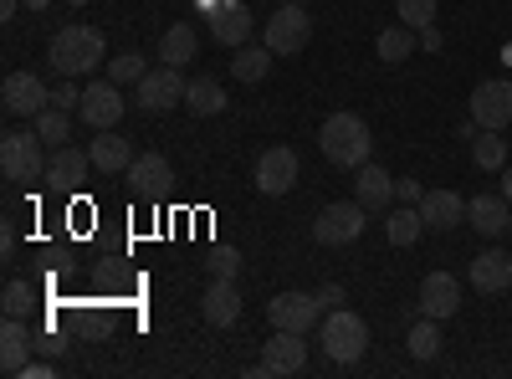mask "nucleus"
Returning a JSON list of instances; mask_svg holds the SVG:
<instances>
[{
    "label": "nucleus",
    "mask_w": 512,
    "mask_h": 379,
    "mask_svg": "<svg viewBox=\"0 0 512 379\" xmlns=\"http://www.w3.org/2000/svg\"><path fill=\"white\" fill-rule=\"evenodd\" d=\"M318 149H323L328 164H338V170H359V164H369L374 134L359 113H328L323 129H318Z\"/></svg>",
    "instance_id": "obj_1"
},
{
    "label": "nucleus",
    "mask_w": 512,
    "mask_h": 379,
    "mask_svg": "<svg viewBox=\"0 0 512 379\" xmlns=\"http://www.w3.org/2000/svg\"><path fill=\"white\" fill-rule=\"evenodd\" d=\"M103 57H108L103 31H93V26H67V31L52 36V47H47V62L62 77H88V72L103 67Z\"/></svg>",
    "instance_id": "obj_2"
},
{
    "label": "nucleus",
    "mask_w": 512,
    "mask_h": 379,
    "mask_svg": "<svg viewBox=\"0 0 512 379\" xmlns=\"http://www.w3.org/2000/svg\"><path fill=\"white\" fill-rule=\"evenodd\" d=\"M318 344L333 364H359L369 354V323L349 308H328V318L318 328Z\"/></svg>",
    "instance_id": "obj_3"
},
{
    "label": "nucleus",
    "mask_w": 512,
    "mask_h": 379,
    "mask_svg": "<svg viewBox=\"0 0 512 379\" xmlns=\"http://www.w3.org/2000/svg\"><path fill=\"white\" fill-rule=\"evenodd\" d=\"M47 139L36 129L31 134H6L0 139V175L11 185H31V180H47Z\"/></svg>",
    "instance_id": "obj_4"
},
{
    "label": "nucleus",
    "mask_w": 512,
    "mask_h": 379,
    "mask_svg": "<svg viewBox=\"0 0 512 379\" xmlns=\"http://www.w3.org/2000/svg\"><path fill=\"white\" fill-rule=\"evenodd\" d=\"M364 236V205L359 200H333L318 210V221H313V241L318 246H349Z\"/></svg>",
    "instance_id": "obj_5"
},
{
    "label": "nucleus",
    "mask_w": 512,
    "mask_h": 379,
    "mask_svg": "<svg viewBox=\"0 0 512 379\" xmlns=\"http://www.w3.org/2000/svg\"><path fill=\"white\" fill-rule=\"evenodd\" d=\"M313 41V16L297 6V0H287V6L267 21V47H272V57H297Z\"/></svg>",
    "instance_id": "obj_6"
},
{
    "label": "nucleus",
    "mask_w": 512,
    "mask_h": 379,
    "mask_svg": "<svg viewBox=\"0 0 512 379\" xmlns=\"http://www.w3.org/2000/svg\"><path fill=\"white\" fill-rule=\"evenodd\" d=\"M185 88H190V82L180 77V67L159 62L154 72H144V82L134 88V103H139L144 113H169V108L185 103Z\"/></svg>",
    "instance_id": "obj_7"
},
{
    "label": "nucleus",
    "mask_w": 512,
    "mask_h": 379,
    "mask_svg": "<svg viewBox=\"0 0 512 379\" xmlns=\"http://www.w3.org/2000/svg\"><path fill=\"white\" fill-rule=\"evenodd\" d=\"M472 123H477V129H492V134H502L507 123H512V82L507 77L477 82V93H472Z\"/></svg>",
    "instance_id": "obj_8"
},
{
    "label": "nucleus",
    "mask_w": 512,
    "mask_h": 379,
    "mask_svg": "<svg viewBox=\"0 0 512 379\" xmlns=\"http://www.w3.org/2000/svg\"><path fill=\"white\" fill-rule=\"evenodd\" d=\"M0 103H6L11 118H36V113L52 108V88L36 72H11L6 88H0Z\"/></svg>",
    "instance_id": "obj_9"
},
{
    "label": "nucleus",
    "mask_w": 512,
    "mask_h": 379,
    "mask_svg": "<svg viewBox=\"0 0 512 379\" xmlns=\"http://www.w3.org/2000/svg\"><path fill=\"white\" fill-rule=\"evenodd\" d=\"M318 313H323L318 292H277V298L267 303L272 328H287V333H308L318 323Z\"/></svg>",
    "instance_id": "obj_10"
},
{
    "label": "nucleus",
    "mask_w": 512,
    "mask_h": 379,
    "mask_svg": "<svg viewBox=\"0 0 512 379\" xmlns=\"http://www.w3.org/2000/svg\"><path fill=\"white\" fill-rule=\"evenodd\" d=\"M123 88L113 77H103V82H93V88H82V123H93V129H118V118H123Z\"/></svg>",
    "instance_id": "obj_11"
},
{
    "label": "nucleus",
    "mask_w": 512,
    "mask_h": 379,
    "mask_svg": "<svg viewBox=\"0 0 512 379\" xmlns=\"http://www.w3.org/2000/svg\"><path fill=\"white\" fill-rule=\"evenodd\" d=\"M297 185V154L287 144H272L262 159H256V190L262 195H287Z\"/></svg>",
    "instance_id": "obj_12"
},
{
    "label": "nucleus",
    "mask_w": 512,
    "mask_h": 379,
    "mask_svg": "<svg viewBox=\"0 0 512 379\" xmlns=\"http://www.w3.org/2000/svg\"><path fill=\"white\" fill-rule=\"evenodd\" d=\"M262 364L267 374H303L308 369V344H303V333H287V328H272V339L262 349Z\"/></svg>",
    "instance_id": "obj_13"
},
{
    "label": "nucleus",
    "mask_w": 512,
    "mask_h": 379,
    "mask_svg": "<svg viewBox=\"0 0 512 379\" xmlns=\"http://www.w3.org/2000/svg\"><path fill=\"white\" fill-rule=\"evenodd\" d=\"M456 308H461V282L451 272H425L420 277V313L446 323V318H456Z\"/></svg>",
    "instance_id": "obj_14"
},
{
    "label": "nucleus",
    "mask_w": 512,
    "mask_h": 379,
    "mask_svg": "<svg viewBox=\"0 0 512 379\" xmlns=\"http://www.w3.org/2000/svg\"><path fill=\"white\" fill-rule=\"evenodd\" d=\"M128 185H134V195H144V200H154V195H164L169 185H175V164H169L164 154H139L134 164H128V175H123Z\"/></svg>",
    "instance_id": "obj_15"
},
{
    "label": "nucleus",
    "mask_w": 512,
    "mask_h": 379,
    "mask_svg": "<svg viewBox=\"0 0 512 379\" xmlns=\"http://www.w3.org/2000/svg\"><path fill=\"white\" fill-rule=\"evenodd\" d=\"M466 277H472V287H477V292L497 298V292H507V287H512V257H507V251H497V246H487V251H477V257H472Z\"/></svg>",
    "instance_id": "obj_16"
},
{
    "label": "nucleus",
    "mask_w": 512,
    "mask_h": 379,
    "mask_svg": "<svg viewBox=\"0 0 512 379\" xmlns=\"http://www.w3.org/2000/svg\"><path fill=\"white\" fill-rule=\"evenodd\" d=\"M200 313H205L210 328H231V323H241V292H236V282L210 277V287L200 292Z\"/></svg>",
    "instance_id": "obj_17"
},
{
    "label": "nucleus",
    "mask_w": 512,
    "mask_h": 379,
    "mask_svg": "<svg viewBox=\"0 0 512 379\" xmlns=\"http://www.w3.org/2000/svg\"><path fill=\"white\" fill-rule=\"evenodd\" d=\"M210 36L221 41V47H246L251 41V11L241 6V0H221L216 11H210Z\"/></svg>",
    "instance_id": "obj_18"
},
{
    "label": "nucleus",
    "mask_w": 512,
    "mask_h": 379,
    "mask_svg": "<svg viewBox=\"0 0 512 379\" xmlns=\"http://www.w3.org/2000/svg\"><path fill=\"white\" fill-rule=\"evenodd\" d=\"M88 154H93V170H103V175H128V164L139 159L134 144H128L118 129H98V139L88 144Z\"/></svg>",
    "instance_id": "obj_19"
},
{
    "label": "nucleus",
    "mask_w": 512,
    "mask_h": 379,
    "mask_svg": "<svg viewBox=\"0 0 512 379\" xmlns=\"http://www.w3.org/2000/svg\"><path fill=\"white\" fill-rule=\"evenodd\" d=\"M420 216L431 231H456V226H466V200L456 190H425Z\"/></svg>",
    "instance_id": "obj_20"
},
{
    "label": "nucleus",
    "mask_w": 512,
    "mask_h": 379,
    "mask_svg": "<svg viewBox=\"0 0 512 379\" xmlns=\"http://www.w3.org/2000/svg\"><path fill=\"white\" fill-rule=\"evenodd\" d=\"M88 170H93V154L88 149H72V144L52 149V159H47V180L57 190H77L82 180H88Z\"/></svg>",
    "instance_id": "obj_21"
},
{
    "label": "nucleus",
    "mask_w": 512,
    "mask_h": 379,
    "mask_svg": "<svg viewBox=\"0 0 512 379\" xmlns=\"http://www.w3.org/2000/svg\"><path fill=\"white\" fill-rule=\"evenodd\" d=\"M507 221H512L507 195H477V200H466V226H472L477 236H502Z\"/></svg>",
    "instance_id": "obj_22"
},
{
    "label": "nucleus",
    "mask_w": 512,
    "mask_h": 379,
    "mask_svg": "<svg viewBox=\"0 0 512 379\" xmlns=\"http://www.w3.org/2000/svg\"><path fill=\"white\" fill-rule=\"evenodd\" d=\"M359 180H354V200L364 205V210H384L395 200V175L390 170H379V164H359L354 170Z\"/></svg>",
    "instance_id": "obj_23"
},
{
    "label": "nucleus",
    "mask_w": 512,
    "mask_h": 379,
    "mask_svg": "<svg viewBox=\"0 0 512 379\" xmlns=\"http://www.w3.org/2000/svg\"><path fill=\"white\" fill-rule=\"evenodd\" d=\"M31 328H26V318H6V328H0V369L6 374H21L26 369V359H31Z\"/></svg>",
    "instance_id": "obj_24"
},
{
    "label": "nucleus",
    "mask_w": 512,
    "mask_h": 379,
    "mask_svg": "<svg viewBox=\"0 0 512 379\" xmlns=\"http://www.w3.org/2000/svg\"><path fill=\"white\" fill-rule=\"evenodd\" d=\"M200 57V36H195V26H169L164 36H159V62H169V67H190Z\"/></svg>",
    "instance_id": "obj_25"
},
{
    "label": "nucleus",
    "mask_w": 512,
    "mask_h": 379,
    "mask_svg": "<svg viewBox=\"0 0 512 379\" xmlns=\"http://www.w3.org/2000/svg\"><path fill=\"white\" fill-rule=\"evenodd\" d=\"M374 52H379L384 62H405V57H415V52H420V31H415V26H405V21L384 26V31L374 36Z\"/></svg>",
    "instance_id": "obj_26"
},
{
    "label": "nucleus",
    "mask_w": 512,
    "mask_h": 379,
    "mask_svg": "<svg viewBox=\"0 0 512 379\" xmlns=\"http://www.w3.org/2000/svg\"><path fill=\"white\" fill-rule=\"evenodd\" d=\"M226 88H221V82L216 77H195L190 82V88H185V108L195 113V118H216V113H226Z\"/></svg>",
    "instance_id": "obj_27"
},
{
    "label": "nucleus",
    "mask_w": 512,
    "mask_h": 379,
    "mask_svg": "<svg viewBox=\"0 0 512 379\" xmlns=\"http://www.w3.org/2000/svg\"><path fill=\"white\" fill-rule=\"evenodd\" d=\"M420 231H425L420 205H400V210H390V221H384V241L390 246H415Z\"/></svg>",
    "instance_id": "obj_28"
},
{
    "label": "nucleus",
    "mask_w": 512,
    "mask_h": 379,
    "mask_svg": "<svg viewBox=\"0 0 512 379\" xmlns=\"http://www.w3.org/2000/svg\"><path fill=\"white\" fill-rule=\"evenodd\" d=\"M231 67H236V82H262L267 72H272V47L262 41V47H236V57H231Z\"/></svg>",
    "instance_id": "obj_29"
},
{
    "label": "nucleus",
    "mask_w": 512,
    "mask_h": 379,
    "mask_svg": "<svg viewBox=\"0 0 512 379\" xmlns=\"http://www.w3.org/2000/svg\"><path fill=\"white\" fill-rule=\"evenodd\" d=\"M472 164H477V170H507V139L492 134V129H477V139H472Z\"/></svg>",
    "instance_id": "obj_30"
},
{
    "label": "nucleus",
    "mask_w": 512,
    "mask_h": 379,
    "mask_svg": "<svg viewBox=\"0 0 512 379\" xmlns=\"http://www.w3.org/2000/svg\"><path fill=\"white\" fill-rule=\"evenodd\" d=\"M405 344H410V354H415L420 364L436 359V354H441V318H425V313H420V323L405 333Z\"/></svg>",
    "instance_id": "obj_31"
},
{
    "label": "nucleus",
    "mask_w": 512,
    "mask_h": 379,
    "mask_svg": "<svg viewBox=\"0 0 512 379\" xmlns=\"http://www.w3.org/2000/svg\"><path fill=\"white\" fill-rule=\"evenodd\" d=\"M144 72H149V57H144V52H118V57L108 62V77L118 82V88H139Z\"/></svg>",
    "instance_id": "obj_32"
},
{
    "label": "nucleus",
    "mask_w": 512,
    "mask_h": 379,
    "mask_svg": "<svg viewBox=\"0 0 512 379\" xmlns=\"http://www.w3.org/2000/svg\"><path fill=\"white\" fill-rule=\"evenodd\" d=\"M36 134L47 139V149H62V144L72 139V113H62V108L36 113Z\"/></svg>",
    "instance_id": "obj_33"
},
{
    "label": "nucleus",
    "mask_w": 512,
    "mask_h": 379,
    "mask_svg": "<svg viewBox=\"0 0 512 379\" xmlns=\"http://www.w3.org/2000/svg\"><path fill=\"white\" fill-rule=\"evenodd\" d=\"M205 272H210V277H221V282H236V277H241V251L216 246V251L205 257Z\"/></svg>",
    "instance_id": "obj_34"
},
{
    "label": "nucleus",
    "mask_w": 512,
    "mask_h": 379,
    "mask_svg": "<svg viewBox=\"0 0 512 379\" xmlns=\"http://www.w3.org/2000/svg\"><path fill=\"white\" fill-rule=\"evenodd\" d=\"M0 308H6V318H31V287L11 277L6 292H0Z\"/></svg>",
    "instance_id": "obj_35"
},
{
    "label": "nucleus",
    "mask_w": 512,
    "mask_h": 379,
    "mask_svg": "<svg viewBox=\"0 0 512 379\" xmlns=\"http://www.w3.org/2000/svg\"><path fill=\"white\" fill-rule=\"evenodd\" d=\"M405 26L425 31V26H436V0H400V11H395Z\"/></svg>",
    "instance_id": "obj_36"
},
{
    "label": "nucleus",
    "mask_w": 512,
    "mask_h": 379,
    "mask_svg": "<svg viewBox=\"0 0 512 379\" xmlns=\"http://www.w3.org/2000/svg\"><path fill=\"white\" fill-rule=\"evenodd\" d=\"M52 108H62V113L82 108V88H72V77L62 82V88H52Z\"/></svg>",
    "instance_id": "obj_37"
},
{
    "label": "nucleus",
    "mask_w": 512,
    "mask_h": 379,
    "mask_svg": "<svg viewBox=\"0 0 512 379\" xmlns=\"http://www.w3.org/2000/svg\"><path fill=\"white\" fill-rule=\"evenodd\" d=\"M395 195H400L405 205H420V200H425V190H420V180H395Z\"/></svg>",
    "instance_id": "obj_38"
},
{
    "label": "nucleus",
    "mask_w": 512,
    "mask_h": 379,
    "mask_svg": "<svg viewBox=\"0 0 512 379\" xmlns=\"http://www.w3.org/2000/svg\"><path fill=\"white\" fill-rule=\"evenodd\" d=\"M57 374V364H47V359H26V369H21V379H52Z\"/></svg>",
    "instance_id": "obj_39"
},
{
    "label": "nucleus",
    "mask_w": 512,
    "mask_h": 379,
    "mask_svg": "<svg viewBox=\"0 0 512 379\" xmlns=\"http://www.w3.org/2000/svg\"><path fill=\"white\" fill-rule=\"evenodd\" d=\"M318 303H323V313L338 308V303H344V287H338V282H323V287H318Z\"/></svg>",
    "instance_id": "obj_40"
},
{
    "label": "nucleus",
    "mask_w": 512,
    "mask_h": 379,
    "mask_svg": "<svg viewBox=\"0 0 512 379\" xmlns=\"http://www.w3.org/2000/svg\"><path fill=\"white\" fill-rule=\"evenodd\" d=\"M441 47H446L441 26H425V31H420V52H441Z\"/></svg>",
    "instance_id": "obj_41"
},
{
    "label": "nucleus",
    "mask_w": 512,
    "mask_h": 379,
    "mask_svg": "<svg viewBox=\"0 0 512 379\" xmlns=\"http://www.w3.org/2000/svg\"><path fill=\"white\" fill-rule=\"evenodd\" d=\"M16 11H21V0H0V21H11Z\"/></svg>",
    "instance_id": "obj_42"
},
{
    "label": "nucleus",
    "mask_w": 512,
    "mask_h": 379,
    "mask_svg": "<svg viewBox=\"0 0 512 379\" xmlns=\"http://www.w3.org/2000/svg\"><path fill=\"white\" fill-rule=\"evenodd\" d=\"M502 195H507V205H512V164L502 170Z\"/></svg>",
    "instance_id": "obj_43"
},
{
    "label": "nucleus",
    "mask_w": 512,
    "mask_h": 379,
    "mask_svg": "<svg viewBox=\"0 0 512 379\" xmlns=\"http://www.w3.org/2000/svg\"><path fill=\"white\" fill-rule=\"evenodd\" d=\"M21 6H26V11H47V6H52V0H21Z\"/></svg>",
    "instance_id": "obj_44"
},
{
    "label": "nucleus",
    "mask_w": 512,
    "mask_h": 379,
    "mask_svg": "<svg viewBox=\"0 0 512 379\" xmlns=\"http://www.w3.org/2000/svg\"><path fill=\"white\" fill-rule=\"evenodd\" d=\"M502 62H507V67H512V41H507V47H502Z\"/></svg>",
    "instance_id": "obj_45"
},
{
    "label": "nucleus",
    "mask_w": 512,
    "mask_h": 379,
    "mask_svg": "<svg viewBox=\"0 0 512 379\" xmlns=\"http://www.w3.org/2000/svg\"><path fill=\"white\" fill-rule=\"evenodd\" d=\"M67 6H88V0H67Z\"/></svg>",
    "instance_id": "obj_46"
},
{
    "label": "nucleus",
    "mask_w": 512,
    "mask_h": 379,
    "mask_svg": "<svg viewBox=\"0 0 512 379\" xmlns=\"http://www.w3.org/2000/svg\"><path fill=\"white\" fill-rule=\"evenodd\" d=\"M507 236H512V221H507Z\"/></svg>",
    "instance_id": "obj_47"
}]
</instances>
